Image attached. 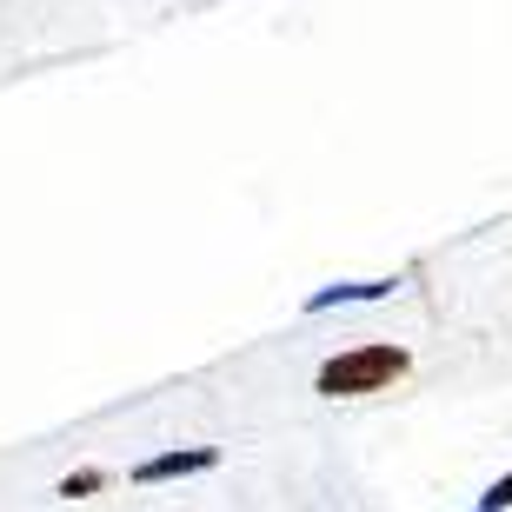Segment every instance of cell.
Instances as JSON below:
<instances>
[{
  "instance_id": "obj_4",
  "label": "cell",
  "mask_w": 512,
  "mask_h": 512,
  "mask_svg": "<svg viewBox=\"0 0 512 512\" xmlns=\"http://www.w3.org/2000/svg\"><path fill=\"white\" fill-rule=\"evenodd\" d=\"M100 486H107V473H100V466H80V473L60 479V499H94Z\"/></svg>"
},
{
  "instance_id": "obj_3",
  "label": "cell",
  "mask_w": 512,
  "mask_h": 512,
  "mask_svg": "<svg viewBox=\"0 0 512 512\" xmlns=\"http://www.w3.org/2000/svg\"><path fill=\"white\" fill-rule=\"evenodd\" d=\"M399 280H340V286H320L306 293V313H326V306H360V300H386Z\"/></svg>"
},
{
  "instance_id": "obj_1",
  "label": "cell",
  "mask_w": 512,
  "mask_h": 512,
  "mask_svg": "<svg viewBox=\"0 0 512 512\" xmlns=\"http://www.w3.org/2000/svg\"><path fill=\"white\" fill-rule=\"evenodd\" d=\"M413 366V353L393 340H373V346H353V353H333V360L320 366V393L326 399H360V393H386V386L399 380Z\"/></svg>"
},
{
  "instance_id": "obj_2",
  "label": "cell",
  "mask_w": 512,
  "mask_h": 512,
  "mask_svg": "<svg viewBox=\"0 0 512 512\" xmlns=\"http://www.w3.org/2000/svg\"><path fill=\"white\" fill-rule=\"evenodd\" d=\"M220 466V446H180V453H153L133 466V486H167V479H193V473H213Z\"/></svg>"
},
{
  "instance_id": "obj_5",
  "label": "cell",
  "mask_w": 512,
  "mask_h": 512,
  "mask_svg": "<svg viewBox=\"0 0 512 512\" xmlns=\"http://www.w3.org/2000/svg\"><path fill=\"white\" fill-rule=\"evenodd\" d=\"M506 506H512V473H506V479H493V486L479 493V506H473V512H506Z\"/></svg>"
}]
</instances>
